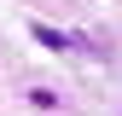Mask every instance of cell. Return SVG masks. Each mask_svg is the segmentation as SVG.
Wrapping results in <instances>:
<instances>
[{"label": "cell", "instance_id": "1", "mask_svg": "<svg viewBox=\"0 0 122 116\" xmlns=\"http://www.w3.org/2000/svg\"><path fill=\"white\" fill-rule=\"evenodd\" d=\"M29 35H35L41 47H52V52H93V58L111 52L105 41H93V35H70V29H52V23H29Z\"/></svg>", "mask_w": 122, "mask_h": 116}]
</instances>
